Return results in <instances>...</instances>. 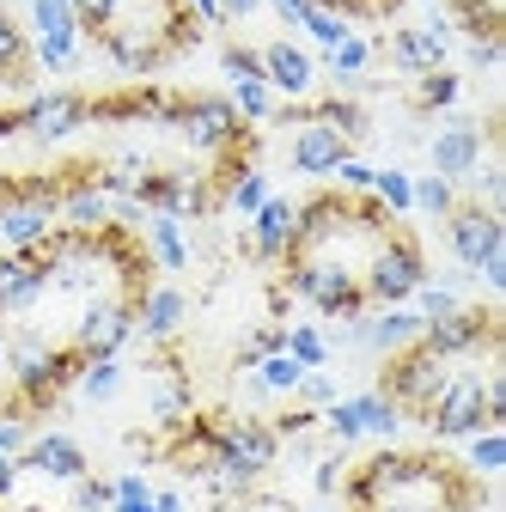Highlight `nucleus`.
<instances>
[{
    "mask_svg": "<svg viewBox=\"0 0 506 512\" xmlns=\"http://www.w3.org/2000/svg\"><path fill=\"white\" fill-rule=\"evenodd\" d=\"M348 512H488V476L439 445H378L372 458L342 470Z\"/></svg>",
    "mask_w": 506,
    "mask_h": 512,
    "instance_id": "1",
    "label": "nucleus"
},
{
    "mask_svg": "<svg viewBox=\"0 0 506 512\" xmlns=\"http://www.w3.org/2000/svg\"><path fill=\"white\" fill-rule=\"evenodd\" d=\"M391 214L372 196H348V189H318L311 202H293V244L281 263H318L348 281H366V263L378 244L391 238ZM366 293V287H360Z\"/></svg>",
    "mask_w": 506,
    "mask_h": 512,
    "instance_id": "2",
    "label": "nucleus"
},
{
    "mask_svg": "<svg viewBox=\"0 0 506 512\" xmlns=\"http://www.w3.org/2000/svg\"><path fill=\"white\" fill-rule=\"evenodd\" d=\"M202 19L189 13V0H110L104 19L92 31H80V43H92L116 74H165L171 61L202 49Z\"/></svg>",
    "mask_w": 506,
    "mask_h": 512,
    "instance_id": "3",
    "label": "nucleus"
},
{
    "mask_svg": "<svg viewBox=\"0 0 506 512\" xmlns=\"http://www.w3.org/2000/svg\"><path fill=\"white\" fill-rule=\"evenodd\" d=\"M80 354L68 348V342H49L43 330H31V324H19V330H7V378H13V403L25 409V421H37V415H55L61 409V397L80 384Z\"/></svg>",
    "mask_w": 506,
    "mask_h": 512,
    "instance_id": "4",
    "label": "nucleus"
},
{
    "mask_svg": "<svg viewBox=\"0 0 506 512\" xmlns=\"http://www.w3.org/2000/svg\"><path fill=\"white\" fill-rule=\"evenodd\" d=\"M208 439H214V464H208V494L214 500H238L250 494L281 458V433L257 415H208Z\"/></svg>",
    "mask_w": 506,
    "mask_h": 512,
    "instance_id": "5",
    "label": "nucleus"
},
{
    "mask_svg": "<svg viewBox=\"0 0 506 512\" xmlns=\"http://www.w3.org/2000/svg\"><path fill=\"white\" fill-rule=\"evenodd\" d=\"M171 128H177V141H183V147H196V153H208V159L238 153V147H263V141H257V128H250L220 92H177V116H171Z\"/></svg>",
    "mask_w": 506,
    "mask_h": 512,
    "instance_id": "6",
    "label": "nucleus"
},
{
    "mask_svg": "<svg viewBox=\"0 0 506 512\" xmlns=\"http://www.w3.org/2000/svg\"><path fill=\"white\" fill-rule=\"evenodd\" d=\"M427 281V250L409 226H391V238L378 244V256L366 263V305H409L415 287Z\"/></svg>",
    "mask_w": 506,
    "mask_h": 512,
    "instance_id": "7",
    "label": "nucleus"
},
{
    "mask_svg": "<svg viewBox=\"0 0 506 512\" xmlns=\"http://www.w3.org/2000/svg\"><path fill=\"white\" fill-rule=\"evenodd\" d=\"M269 122H287L293 128V141H287V165L299 171V177H336V165L354 153L348 147V135H336L330 122H318L305 110V98H293V104H275V116Z\"/></svg>",
    "mask_w": 506,
    "mask_h": 512,
    "instance_id": "8",
    "label": "nucleus"
},
{
    "mask_svg": "<svg viewBox=\"0 0 506 512\" xmlns=\"http://www.w3.org/2000/svg\"><path fill=\"white\" fill-rule=\"evenodd\" d=\"M439 232H446V250H452V263H458V269H482L494 250H506V226H500V214H494L488 202H476V196H458L452 214L439 220Z\"/></svg>",
    "mask_w": 506,
    "mask_h": 512,
    "instance_id": "9",
    "label": "nucleus"
},
{
    "mask_svg": "<svg viewBox=\"0 0 506 512\" xmlns=\"http://www.w3.org/2000/svg\"><path fill=\"white\" fill-rule=\"evenodd\" d=\"M92 122V92H31L19 104V135L37 141V147H55L80 135V128Z\"/></svg>",
    "mask_w": 506,
    "mask_h": 512,
    "instance_id": "10",
    "label": "nucleus"
},
{
    "mask_svg": "<svg viewBox=\"0 0 506 512\" xmlns=\"http://www.w3.org/2000/svg\"><path fill=\"white\" fill-rule=\"evenodd\" d=\"M31 7V61L49 74H74V61H80V19H74V0H25Z\"/></svg>",
    "mask_w": 506,
    "mask_h": 512,
    "instance_id": "11",
    "label": "nucleus"
},
{
    "mask_svg": "<svg viewBox=\"0 0 506 512\" xmlns=\"http://www.w3.org/2000/svg\"><path fill=\"white\" fill-rule=\"evenodd\" d=\"M330 433H336V445H354V439H397L403 433V415H397V403L391 397H378V391H354V397H336L324 415H318Z\"/></svg>",
    "mask_w": 506,
    "mask_h": 512,
    "instance_id": "12",
    "label": "nucleus"
},
{
    "mask_svg": "<svg viewBox=\"0 0 506 512\" xmlns=\"http://www.w3.org/2000/svg\"><path fill=\"white\" fill-rule=\"evenodd\" d=\"M135 342V305L129 299H104V305H86L74 317V330H68V348L80 360H110Z\"/></svg>",
    "mask_w": 506,
    "mask_h": 512,
    "instance_id": "13",
    "label": "nucleus"
},
{
    "mask_svg": "<svg viewBox=\"0 0 506 512\" xmlns=\"http://www.w3.org/2000/svg\"><path fill=\"white\" fill-rule=\"evenodd\" d=\"M385 55H391V68L409 74V80H421L433 68H452V19L433 13L427 25H397L391 43H385Z\"/></svg>",
    "mask_w": 506,
    "mask_h": 512,
    "instance_id": "14",
    "label": "nucleus"
},
{
    "mask_svg": "<svg viewBox=\"0 0 506 512\" xmlns=\"http://www.w3.org/2000/svg\"><path fill=\"white\" fill-rule=\"evenodd\" d=\"M189 409H196V397H189V372H183V360H177L171 342H165V348H153V360H147V415H153L159 433H171Z\"/></svg>",
    "mask_w": 506,
    "mask_h": 512,
    "instance_id": "15",
    "label": "nucleus"
},
{
    "mask_svg": "<svg viewBox=\"0 0 506 512\" xmlns=\"http://www.w3.org/2000/svg\"><path fill=\"white\" fill-rule=\"evenodd\" d=\"M482 153H488L482 122H470V116H458V110L439 122V135L427 141V159H433V171L446 177V183H470V171L482 165Z\"/></svg>",
    "mask_w": 506,
    "mask_h": 512,
    "instance_id": "16",
    "label": "nucleus"
},
{
    "mask_svg": "<svg viewBox=\"0 0 506 512\" xmlns=\"http://www.w3.org/2000/svg\"><path fill=\"white\" fill-rule=\"evenodd\" d=\"M43 299V263L37 250H7L0 256V324H19Z\"/></svg>",
    "mask_w": 506,
    "mask_h": 512,
    "instance_id": "17",
    "label": "nucleus"
},
{
    "mask_svg": "<svg viewBox=\"0 0 506 512\" xmlns=\"http://www.w3.org/2000/svg\"><path fill=\"white\" fill-rule=\"evenodd\" d=\"M19 470L49 476V482H80L92 464H86V445H80L74 433H37V439H25Z\"/></svg>",
    "mask_w": 506,
    "mask_h": 512,
    "instance_id": "18",
    "label": "nucleus"
},
{
    "mask_svg": "<svg viewBox=\"0 0 506 512\" xmlns=\"http://www.w3.org/2000/svg\"><path fill=\"white\" fill-rule=\"evenodd\" d=\"M263 55V80L287 98H311V86H318V61H311V49H299L293 37H275L257 49Z\"/></svg>",
    "mask_w": 506,
    "mask_h": 512,
    "instance_id": "19",
    "label": "nucleus"
},
{
    "mask_svg": "<svg viewBox=\"0 0 506 512\" xmlns=\"http://www.w3.org/2000/svg\"><path fill=\"white\" fill-rule=\"evenodd\" d=\"M183 317H189V299H183V287H165V281H153V287L141 293V305H135V336H147L153 348H165V342H177Z\"/></svg>",
    "mask_w": 506,
    "mask_h": 512,
    "instance_id": "20",
    "label": "nucleus"
},
{
    "mask_svg": "<svg viewBox=\"0 0 506 512\" xmlns=\"http://www.w3.org/2000/svg\"><path fill=\"white\" fill-rule=\"evenodd\" d=\"M287 244H293V202H287V196H269L257 214H250L244 256H250V263H281Z\"/></svg>",
    "mask_w": 506,
    "mask_h": 512,
    "instance_id": "21",
    "label": "nucleus"
},
{
    "mask_svg": "<svg viewBox=\"0 0 506 512\" xmlns=\"http://www.w3.org/2000/svg\"><path fill=\"white\" fill-rule=\"evenodd\" d=\"M421 330H427V324H421L415 305H378V317H366V348H372V354H397V348H409Z\"/></svg>",
    "mask_w": 506,
    "mask_h": 512,
    "instance_id": "22",
    "label": "nucleus"
},
{
    "mask_svg": "<svg viewBox=\"0 0 506 512\" xmlns=\"http://www.w3.org/2000/svg\"><path fill=\"white\" fill-rule=\"evenodd\" d=\"M147 256H153V269L165 275H183L189 269V238H183V220L177 214H147Z\"/></svg>",
    "mask_w": 506,
    "mask_h": 512,
    "instance_id": "23",
    "label": "nucleus"
},
{
    "mask_svg": "<svg viewBox=\"0 0 506 512\" xmlns=\"http://www.w3.org/2000/svg\"><path fill=\"white\" fill-rule=\"evenodd\" d=\"M458 104H464V74H458V68H433V74H421L415 92H409V110H415V116H452Z\"/></svg>",
    "mask_w": 506,
    "mask_h": 512,
    "instance_id": "24",
    "label": "nucleus"
},
{
    "mask_svg": "<svg viewBox=\"0 0 506 512\" xmlns=\"http://www.w3.org/2000/svg\"><path fill=\"white\" fill-rule=\"evenodd\" d=\"M31 37L19 31V19L0 7V86H13V92H31Z\"/></svg>",
    "mask_w": 506,
    "mask_h": 512,
    "instance_id": "25",
    "label": "nucleus"
},
{
    "mask_svg": "<svg viewBox=\"0 0 506 512\" xmlns=\"http://www.w3.org/2000/svg\"><path fill=\"white\" fill-rule=\"evenodd\" d=\"M470 43H506V0H439Z\"/></svg>",
    "mask_w": 506,
    "mask_h": 512,
    "instance_id": "26",
    "label": "nucleus"
},
{
    "mask_svg": "<svg viewBox=\"0 0 506 512\" xmlns=\"http://www.w3.org/2000/svg\"><path fill=\"white\" fill-rule=\"evenodd\" d=\"M305 110L318 116V122H330L336 135H348V147H360V141L372 135V116L360 110V98H342V92H336V98H311Z\"/></svg>",
    "mask_w": 506,
    "mask_h": 512,
    "instance_id": "27",
    "label": "nucleus"
},
{
    "mask_svg": "<svg viewBox=\"0 0 506 512\" xmlns=\"http://www.w3.org/2000/svg\"><path fill=\"white\" fill-rule=\"evenodd\" d=\"M305 378V366L293 360V354H269V360H257L250 366V397H293V384Z\"/></svg>",
    "mask_w": 506,
    "mask_h": 512,
    "instance_id": "28",
    "label": "nucleus"
},
{
    "mask_svg": "<svg viewBox=\"0 0 506 512\" xmlns=\"http://www.w3.org/2000/svg\"><path fill=\"white\" fill-rule=\"evenodd\" d=\"M122 384H129V372H122V354H110V360H86V366H80V384H74V391H80L86 403H116Z\"/></svg>",
    "mask_w": 506,
    "mask_h": 512,
    "instance_id": "29",
    "label": "nucleus"
},
{
    "mask_svg": "<svg viewBox=\"0 0 506 512\" xmlns=\"http://www.w3.org/2000/svg\"><path fill=\"white\" fill-rule=\"evenodd\" d=\"M372 202L385 208L391 220H403V214L415 208V177H409L403 165H378V171H372Z\"/></svg>",
    "mask_w": 506,
    "mask_h": 512,
    "instance_id": "30",
    "label": "nucleus"
},
{
    "mask_svg": "<svg viewBox=\"0 0 506 512\" xmlns=\"http://www.w3.org/2000/svg\"><path fill=\"white\" fill-rule=\"evenodd\" d=\"M372 55H378V49H372V43H366L360 31H348V37H342L336 49H324V61H330V74H336L342 86H360V80H366V68H372Z\"/></svg>",
    "mask_w": 506,
    "mask_h": 512,
    "instance_id": "31",
    "label": "nucleus"
},
{
    "mask_svg": "<svg viewBox=\"0 0 506 512\" xmlns=\"http://www.w3.org/2000/svg\"><path fill=\"white\" fill-rule=\"evenodd\" d=\"M269 196H275V189H269V177H263L257 165H244V171H238V177L226 183V196H220V208H232V214H244V220H250V214H257V208H263Z\"/></svg>",
    "mask_w": 506,
    "mask_h": 512,
    "instance_id": "32",
    "label": "nucleus"
},
{
    "mask_svg": "<svg viewBox=\"0 0 506 512\" xmlns=\"http://www.w3.org/2000/svg\"><path fill=\"white\" fill-rule=\"evenodd\" d=\"M311 7H324V13H336L348 25H391L409 0H311Z\"/></svg>",
    "mask_w": 506,
    "mask_h": 512,
    "instance_id": "33",
    "label": "nucleus"
},
{
    "mask_svg": "<svg viewBox=\"0 0 506 512\" xmlns=\"http://www.w3.org/2000/svg\"><path fill=\"white\" fill-rule=\"evenodd\" d=\"M250 128H257V122H269L275 116V86L269 80H232V98H226Z\"/></svg>",
    "mask_w": 506,
    "mask_h": 512,
    "instance_id": "34",
    "label": "nucleus"
},
{
    "mask_svg": "<svg viewBox=\"0 0 506 512\" xmlns=\"http://www.w3.org/2000/svg\"><path fill=\"white\" fill-rule=\"evenodd\" d=\"M409 305L421 311V324H433V317H452V311L464 305V287H458V281H433V275H427V281L415 287V299H409Z\"/></svg>",
    "mask_w": 506,
    "mask_h": 512,
    "instance_id": "35",
    "label": "nucleus"
},
{
    "mask_svg": "<svg viewBox=\"0 0 506 512\" xmlns=\"http://www.w3.org/2000/svg\"><path fill=\"white\" fill-rule=\"evenodd\" d=\"M281 354H293L305 372H318L324 360H330V336L318 330V324H287V348Z\"/></svg>",
    "mask_w": 506,
    "mask_h": 512,
    "instance_id": "36",
    "label": "nucleus"
},
{
    "mask_svg": "<svg viewBox=\"0 0 506 512\" xmlns=\"http://www.w3.org/2000/svg\"><path fill=\"white\" fill-rule=\"evenodd\" d=\"M464 445H470L464 464H470L476 476H500V470H506V433H500V427H482V433H470Z\"/></svg>",
    "mask_w": 506,
    "mask_h": 512,
    "instance_id": "37",
    "label": "nucleus"
},
{
    "mask_svg": "<svg viewBox=\"0 0 506 512\" xmlns=\"http://www.w3.org/2000/svg\"><path fill=\"white\" fill-rule=\"evenodd\" d=\"M110 512H153V482L141 470L110 476Z\"/></svg>",
    "mask_w": 506,
    "mask_h": 512,
    "instance_id": "38",
    "label": "nucleus"
},
{
    "mask_svg": "<svg viewBox=\"0 0 506 512\" xmlns=\"http://www.w3.org/2000/svg\"><path fill=\"white\" fill-rule=\"evenodd\" d=\"M452 202H458V183H446V177H439V171L415 177V208H421V214H433V220H446V214H452Z\"/></svg>",
    "mask_w": 506,
    "mask_h": 512,
    "instance_id": "39",
    "label": "nucleus"
},
{
    "mask_svg": "<svg viewBox=\"0 0 506 512\" xmlns=\"http://www.w3.org/2000/svg\"><path fill=\"white\" fill-rule=\"evenodd\" d=\"M299 31L311 37V43H318V49H336L354 25L348 19H336V13H324V7H305V19H299Z\"/></svg>",
    "mask_w": 506,
    "mask_h": 512,
    "instance_id": "40",
    "label": "nucleus"
},
{
    "mask_svg": "<svg viewBox=\"0 0 506 512\" xmlns=\"http://www.w3.org/2000/svg\"><path fill=\"white\" fill-rule=\"evenodd\" d=\"M293 397H299L305 409H318V415H324V409H330V403H336L342 391H336V378H330V372L318 366V372H305V378L293 384Z\"/></svg>",
    "mask_w": 506,
    "mask_h": 512,
    "instance_id": "41",
    "label": "nucleus"
},
{
    "mask_svg": "<svg viewBox=\"0 0 506 512\" xmlns=\"http://www.w3.org/2000/svg\"><path fill=\"white\" fill-rule=\"evenodd\" d=\"M220 74L226 80H263V55L250 49V43H226L220 49Z\"/></svg>",
    "mask_w": 506,
    "mask_h": 512,
    "instance_id": "42",
    "label": "nucleus"
},
{
    "mask_svg": "<svg viewBox=\"0 0 506 512\" xmlns=\"http://www.w3.org/2000/svg\"><path fill=\"white\" fill-rule=\"evenodd\" d=\"M68 488H74V512H110V482H104V476L86 470V476L68 482Z\"/></svg>",
    "mask_w": 506,
    "mask_h": 512,
    "instance_id": "43",
    "label": "nucleus"
},
{
    "mask_svg": "<svg viewBox=\"0 0 506 512\" xmlns=\"http://www.w3.org/2000/svg\"><path fill=\"white\" fill-rule=\"evenodd\" d=\"M372 171H378V165H366L360 153H348V159L336 165V183L348 189V196H372Z\"/></svg>",
    "mask_w": 506,
    "mask_h": 512,
    "instance_id": "44",
    "label": "nucleus"
},
{
    "mask_svg": "<svg viewBox=\"0 0 506 512\" xmlns=\"http://www.w3.org/2000/svg\"><path fill=\"white\" fill-rule=\"evenodd\" d=\"M342 470H348V458H342V452L318 458V464H311V488H318V494H336V488H342Z\"/></svg>",
    "mask_w": 506,
    "mask_h": 512,
    "instance_id": "45",
    "label": "nucleus"
},
{
    "mask_svg": "<svg viewBox=\"0 0 506 512\" xmlns=\"http://www.w3.org/2000/svg\"><path fill=\"white\" fill-rule=\"evenodd\" d=\"M476 275L488 281V293H506V250H494V256H488V263H482Z\"/></svg>",
    "mask_w": 506,
    "mask_h": 512,
    "instance_id": "46",
    "label": "nucleus"
},
{
    "mask_svg": "<svg viewBox=\"0 0 506 512\" xmlns=\"http://www.w3.org/2000/svg\"><path fill=\"white\" fill-rule=\"evenodd\" d=\"M470 68L476 74H494L500 68V43H470Z\"/></svg>",
    "mask_w": 506,
    "mask_h": 512,
    "instance_id": "47",
    "label": "nucleus"
},
{
    "mask_svg": "<svg viewBox=\"0 0 506 512\" xmlns=\"http://www.w3.org/2000/svg\"><path fill=\"white\" fill-rule=\"evenodd\" d=\"M269 7L281 13V25H287V31H299V19H305V7H311V0H269Z\"/></svg>",
    "mask_w": 506,
    "mask_h": 512,
    "instance_id": "48",
    "label": "nucleus"
},
{
    "mask_svg": "<svg viewBox=\"0 0 506 512\" xmlns=\"http://www.w3.org/2000/svg\"><path fill=\"white\" fill-rule=\"evenodd\" d=\"M19 476H25V470H19V458H0V500L19 488Z\"/></svg>",
    "mask_w": 506,
    "mask_h": 512,
    "instance_id": "49",
    "label": "nucleus"
},
{
    "mask_svg": "<svg viewBox=\"0 0 506 512\" xmlns=\"http://www.w3.org/2000/svg\"><path fill=\"white\" fill-rule=\"evenodd\" d=\"M257 7H263V0H220V13H226V25H232V19H250V13H257Z\"/></svg>",
    "mask_w": 506,
    "mask_h": 512,
    "instance_id": "50",
    "label": "nucleus"
},
{
    "mask_svg": "<svg viewBox=\"0 0 506 512\" xmlns=\"http://www.w3.org/2000/svg\"><path fill=\"white\" fill-rule=\"evenodd\" d=\"M153 512H183V494L177 488H153Z\"/></svg>",
    "mask_w": 506,
    "mask_h": 512,
    "instance_id": "51",
    "label": "nucleus"
},
{
    "mask_svg": "<svg viewBox=\"0 0 506 512\" xmlns=\"http://www.w3.org/2000/svg\"><path fill=\"white\" fill-rule=\"evenodd\" d=\"M0 372H7V324H0Z\"/></svg>",
    "mask_w": 506,
    "mask_h": 512,
    "instance_id": "52",
    "label": "nucleus"
},
{
    "mask_svg": "<svg viewBox=\"0 0 506 512\" xmlns=\"http://www.w3.org/2000/svg\"><path fill=\"white\" fill-rule=\"evenodd\" d=\"M25 512H49V506H25Z\"/></svg>",
    "mask_w": 506,
    "mask_h": 512,
    "instance_id": "53",
    "label": "nucleus"
},
{
    "mask_svg": "<svg viewBox=\"0 0 506 512\" xmlns=\"http://www.w3.org/2000/svg\"><path fill=\"white\" fill-rule=\"evenodd\" d=\"M427 7H439V0H427Z\"/></svg>",
    "mask_w": 506,
    "mask_h": 512,
    "instance_id": "54",
    "label": "nucleus"
},
{
    "mask_svg": "<svg viewBox=\"0 0 506 512\" xmlns=\"http://www.w3.org/2000/svg\"><path fill=\"white\" fill-rule=\"evenodd\" d=\"M311 512H324V506H311Z\"/></svg>",
    "mask_w": 506,
    "mask_h": 512,
    "instance_id": "55",
    "label": "nucleus"
}]
</instances>
